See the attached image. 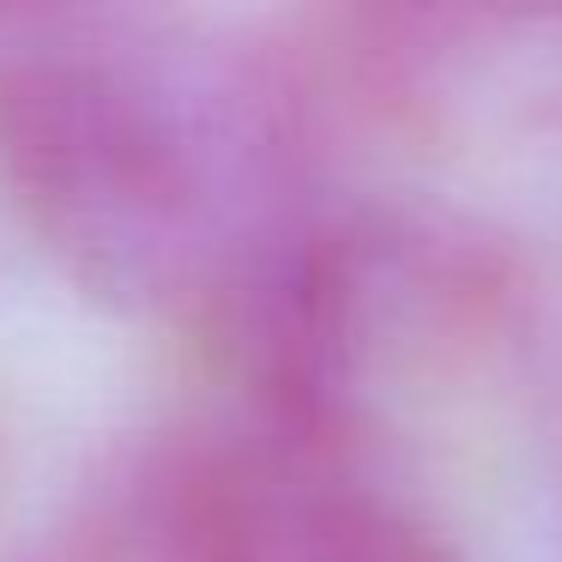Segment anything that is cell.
Wrapping results in <instances>:
<instances>
[{"label":"cell","mask_w":562,"mask_h":562,"mask_svg":"<svg viewBox=\"0 0 562 562\" xmlns=\"http://www.w3.org/2000/svg\"><path fill=\"white\" fill-rule=\"evenodd\" d=\"M303 139L296 79L243 49L49 13L0 43V194L110 303H231L291 231Z\"/></svg>","instance_id":"cell-1"},{"label":"cell","mask_w":562,"mask_h":562,"mask_svg":"<svg viewBox=\"0 0 562 562\" xmlns=\"http://www.w3.org/2000/svg\"><path fill=\"white\" fill-rule=\"evenodd\" d=\"M127 550L134 562H453L363 460L255 417L151 453L127 502Z\"/></svg>","instance_id":"cell-2"}]
</instances>
